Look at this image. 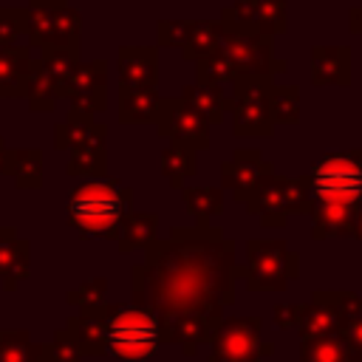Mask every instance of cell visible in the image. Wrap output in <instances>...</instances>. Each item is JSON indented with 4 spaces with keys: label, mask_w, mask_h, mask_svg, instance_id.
<instances>
[{
    "label": "cell",
    "mask_w": 362,
    "mask_h": 362,
    "mask_svg": "<svg viewBox=\"0 0 362 362\" xmlns=\"http://www.w3.org/2000/svg\"><path fill=\"white\" fill-rule=\"evenodd\" d=\"M187 31H189V20H161L156 25L158 45L164 48H181L187 40Z\"/></svg>",
    "instance_id": "cell-27"
},
{
    "label": "cell",
    "mask_w": 362,
    "mask_h": 362,
    "mask_svg": "<svg viewBox=\"0 0 362 362\" xmlns=\"http://www.w3.org/2000/svg\"><path fill=\"white\" fill-rule=\"evenodd\" d=\"M272 317H274V325H277V328L291 331V328H297L300 303H277V305L272 308Z\"/></svg>",
    "instance_id": "cell-28"
},
{
    "label": "cell",
    "mask_w": 362,
    "mask_h": 362,
    "mask_svg": "<svg viewBox=\"0 0 362 362\" xmlns=\"http://www.w3.org/2000/svg\"><path fill=\"white\" fill-rule=\"evenodd\" d=\"M274 170V161L263 158V153L257 147H238L232 153V158H226L221 164V184L232 192L235 201H246L263 178H269Z\"/></svg>",
    "instance_id": "cell-11"
},
{
    "label": "cell",
    "mask_w": 362,
    "mask_h": 362,
    "mask_svg": "<svg viewBox=\"0 0 362 362\" xmlns=\"http://www.w3.org/2000/svg\"><path fill=\"white\" fill-rule=\"evenodd\" d=\"M260 317H223L209 339L206 362H266L274 345L260 339Z\"/></svg>",
    "instance_id": "cell-9"
},
{
    "label": "cell",
    "mask_w": 362,
    "mask_h": 362,
    "mask_svg": "<svg viewBox=\"0 0 362 362\" xmlns=\"http://www.w3.org/2000/svg\"><path fill=\"white\" fill-rule=\"evenodd\" d=\"M153 122L158 127V136H167L173 144H181L192 153L209 150V122L195 107H189L181 96L161 99Z\"/></svg>",
    "instance_id": "cell-10"
},
{
    "label": "cell",
    "mask_w": 362,
    "mask_h": 362,
    "mask_svg": "<svg viewBox=\"0 0 362 362\" xmlns=\"http://www.w3.org/2000/svg\"><path fill=\"white\" fill-rule=\"evenodd\" d=\"M359 150H362V147H359Z\"/></svg>",
    "instance_id": "cell-32"
},
{
    "label": "cell",
    "mask_w": 362,
    "mask_h": 362,
    "mask_svg": "<svg viewBox=\"0 0 362 362\" xmlns=\"http://www.w3.org/2000/svg\"><path fill=\"white\" fill-rule=\"evenodd\" d=\"M221 40H223L221 20H189V31H187V40L181 45V54H184V59L198 62L204 57L218 54Z\"/></svg>",
    "instance_id": "cell-16"
},
{
    "label": "cell",
    "mask_w": 362,
    "mask_h": 362,
    "mask_svg": "<svg viewBox=\"0 0 362 362\" xmlns=\"http://www.w3.org/2000/svg\"><path fill=\"white\" fill-rule=\"evenodd\" d=\"M130 204V189L116 181H88L68 198V218L82 235L113 238Z\"/></svg>",
    "instance_id": "cell-3"
},
{
    "label": "cell",
    "mask_w": 362,
    "mask_h": 362,
    "mask_svg": "<svg viewBox=\"0 0 362 362\" xmlns=\"http://www.w3.org/2000/svg\"><path fill=\"white\" fill-rule=\"evenodd\" d=\"M187 212L192 215L195 226H209L215 215L223 212V189L221 187H181Z\"/></svg>",
    "instance_id": "cell-20"
},
{
    "label": "cell",
    "mask_w": 362,
    "mask_h": 362,
    "mask_svg": "<svg viewBox=\"0 0 362 362\" xmlns=\"http://www.w3.org/2000/svg\"><path fill=\"white\" fill-rule=\"evenodd\" d=\"M218 54L229 59L235 74L274 76L288 71V62L274 57V37L257 28H223Z\"/></svg>",
    "instance_id": "cell-7"
},
{
    "label": "cell",
    "mask_w": 362,
    "mask_h": 362,
    "mask_svg": "<svg viewBox=\"0 0 362 362\" xmlns=\"http://www.w3.org/2000/svg\"><path fill=\"white\" fill-rule=\"evenodd\" d=\"M161 173L167 175V181H170L173 189H181L184 181L198 173V158H195L192 150H187V147L170 141V144L161 150Z\"/></svg>",
    "instance_id": "cell-22"
},
{
    "label": "cell",
    "mask_w": 362,
    "mask_h": 362,
    "mask_svg": "<svg viewBox=\"0 0 362 362\" xmlns=\"http://www.w3.org/2000/svg\"><path fill=\"white\" fill-rule=\"evenodd\" d=\"M297 334L303 339L308 337H328V334H339V314L325 305L322 300H308L300 303V317H297Z\"/></svg>",
    "instance_id": "cell-19"
},
{
    "label": "cell",
    "mask_w": 362,
    "mask_h": 362,
    "mask_svg": "<svg viewBox=\"0 0 362 362\" xmlns=\"http://www.w3.org/2000/svg\"><path fill=\"white\" fill-rule=\"evenodd\" d=\"M300 277V255L288 249L286 240L252 238L246 240V274L249 291H286L291 280Z\"/></svg>",
    "instance_id": "cell-5"
},
{
    "label": "cell",
    "mask_w": 362,
    "mask_h": 362,
    "mask_svg": "<svg viewBox=\"0 0 362 362\" xmlns=\"http://www.w3.org/2000/svg\"><path fill=\"white\" fill-rule=\"evenodd\" d=\"M351 362H362V356H359V354H354V356H351Z\"/></svg>",
    "instance_id": "cell-31"
},
{
    "label": "cell",
    "mask_w": 362,
    "mask_h": 362,
    "mask_svg": "<svg viewBox=\"0 0 362 362\" xmlns=\"http://www.w3.org/2000/svg\"><path fill=\"white\" fill-rule=\"evenodd\" d=\"M351 238L362 240V204H359V212H356V221H354V232H351Z\"/></svg>",
    "instance_id": "cell-30"
},
{
    "label": "cell",
    "mask_w": 362,
    "mask_h": 362,
    "mask_svg": "<svg viewBox=\"0 0 362 362\" xmlns=\"http://www.w3.org/2000/svg\"><path fill=\"white\" fill-rule=\"evenodd\" d=\"M229 110L232 113V130L235 136H257L269 139L274 136V122L269 113V96L274 88V76H249V74H235L229 82Z\"/></svg>",
    "instance_id": "cell-6"
},
{
    "label": "cell",
    "mask_w": 362,
    "mask_h": 362,
    "mask_svg": "<svg viewBox=\"0 0 362 362\" xmlns=\"http://www.w3.org/2000/svg\"><path fill=\"white\" fill-rule=\"evenodd\" d=\"M269 113L274 124H297L300 122V88L274 82L272 96H269Z\"/></svg>",
    "instance_id": "cell-24"
},
{
    "label": "cell",
    "mask_w": 362,
    "mask_h": 362,
    "mask_svg": "<svg viewBox=\"0 0 362 362\" xmlns=\"http://www.w3.org/2000/svg\"><path fill=\"white\" fill-rule=\"evenodd\" d=\"M348 28L351 34H362V6H354L348 11Z\"/></svg>",
    "instance_id": "cell-29"
},
{
    "label": "cell",
    "mask_w": 362,
    "mask_h": 362,
    "mask_svg": "<svg viewBox=\"0 0 362 362\" xmlns=\"http://www.w3.org/2000/svg\"><path fill=\"white\" fill-rule=\"evenodd\" d=\"M105 351L116 362H147L164 342V322L141 305L99 308Z\"/></svg>",
    "instance_id": "cell-2"
},
{
    "label": "cell",
    "mask_w": 362,
    "mask_h": 362,
    "mask_svg": "<svg viewBox=\"0 0 362 362\" xmlns=\"http://www.w3.org/2000/svg\"><path fill=\"white\" fill-rule=\"evenodd\" d=\"M314 300H322L339 314V337L362 356V297L354 291H314Z\"/></svg>",
    "instance_id": "cell-13"
},
{
    "label": "cell",
    "mask_w": 362,
    "mask_h": 362,
    "mask_svg": "<svg viewBox=\"0 0 362 362\" xmlns=\"http://www.w3.org/2000/svg\"><path fill=\"white\" fill-rule=\"evenodd\" d=\"M235 79V71L223 54H212L195 62V82L198 85H212V88H226Z\"/></svg>",
    "instance_id": "cell-25"
},
{
    "label": "cell",
    "mask_w": 362,
    "mask_h": 362,
    "mask_svg": "<svg viewBox=\"0 0 362 362\" xmlns=\"http://www.w3.org/2000/svg\"><path fill=\"white\" fill-rule=\"evenodd\" d=\"M243 206L249 215H257L263 226H286L291 215L308 212V195H305V187L300 178L272 173L243 201Z\"/></svg>",
    "instance_id": "cell-8"
},
{
    "label": "cell",
    "mask_w": 362,
    "mask_h": 362,
    "mask_svg": "<svg viewBox=\"0 0 362 362\" xmlns=\"http://www.w3.org/2000/svg\"><path fill=\"white\" fill-rule=\"evenodd\" d=\"M181 99L195 107L209 124H221L226 119V110H229V96L223 93V88H212V85H184L181 88Z\"/></svg>",
    "instance_id": "cell-18"
},
{
    "label": "cell",
    "mask_w": 362,
    "mask_h": 362,
    "mask_svg": "<svg viewBox=\"0 0 362 362\" xmlns=\"http://www.w3.org/2000/svg\"><path fill=\"white\" fill-rule=\"evenodd\" d=\"M354 351L339 334L308 337L300 342V362H351Z\"/></svg>",
    "instance_id": "cell-21"
},
{
    "label": "cell",
    "mask_w": 362,
    "mask_h": 362,
    "mask_svg": "<svg viewBox=\"0 0 362 362\" xmlns=\"http://www.w3.org/2000/svg\"><path fill=\"white\" fill-rule=\"evenodd\" d=\"M311 82L314 85H351V48L348 45H314L311 48Z\"/></svg>",
    "instance_id": "cell-14"
},
{
    "label": "cell",
    "mask_w": 362,
    "mask_h": 362,
    "mask_svg": "<svg viewBox=\"0 0 362 362\" xmlns=\"http://www.w3.org/2000/svg\"><path fill=\"white\" fill-rule=\"evenodd\" d=\"M356 212H359V204H348V201H328V198L308 201L305 215H311V238L325 240V238L351 235Z\"/></svg>",
    "instance_id": "cell-12"
},
{
    "label": "cell",
    "mask_w": 362,
    "mask_h": 362,
    "mask_svg": "<svg viewBox=\"0 0 362 362\" xmlns=\"http://www.w3.org/2000/svg\"><path fill=\"white\" fill-rule=\"evenodd\" d=\"M308 201H348L362 204V150L325 153L305 175H300Z\"/></svg>",
    "instance_id": "cell-4"
},
{
    "label": "cell",
    "mask_w": 362,
    "mask_h": 362,
    "mask_svg": "<svg viewBox=\"0 0 362 362\" xmlns=\"http://www.w3.org/2000/svg\"><path fill=\"white\" fill-rule=\"evenodd\" d=\"M144 249V263L133 266L136 305L164 322V342L195 356L212 339L226 305L235 303V283L246 274L235 260V240L212 223L173 226Z\"/></svg>",
    "instance_id": "cell-1"
},
{
    "label": "cell",
    "mask_w": 362,
    "mask_h": 362,
    "mask_svg": "<svg viewBox=\"0 0 362 362\" xmlns=\"http://www.w3.org/2000/svg\"><path fill=\"white\" fill-rule=\"evenodd\" d=\"M288 25V6L286 0H257V31L263 34H283Z\"/></svg>",
    "instance_id": "cell-26"
},
{
    "label": "cell",
    "mask_w": 362,
    "mask_h": 362,
    "mask_svg": "<svg viewBox=\"0 0 362 362\" xmlns=\"http://www.w3.org/2000/svg\"><path fill=\"white\" fill-rule=\"evenodd\" d=\"M158 235V215L153 212H124L116 229L119 238V249L122 252H133V249H144L156 240Z\"/></svg>",
    "instance_id": "cell-17"
},
{
    "label": "cell",
    "mask_w": 362,
    "mask_h": 362,
    "mask_svg": "<svg viewBox=\"0 0 362 362\" xmlns=\"http://www.w3.org/2000/svg\"><path fill=\"white\" fill-rule=\"evenodd\" d=\"M158 102L161 99L153 88H139V90L122 88V122H153Z\"/></svg>",
    "instance_id": "cell-23"
},
{
    "label": "cell",
    "mask_w": 362,
    "mask_h": 362,
    "mask_svg": "<svg viewBox=\"0 0 362 362\" xmlns=\"http://www.w3.org/2000/svg\"><path fill=\"white\" fill-rule=\"evenodd\" d=\"M119 71H122V88L124 90L153 88L156 76H158L156 48H122L119 51Z\"/></svg>",
    "instance_id": "cell-15"
}]
</instances>
